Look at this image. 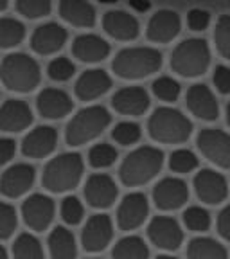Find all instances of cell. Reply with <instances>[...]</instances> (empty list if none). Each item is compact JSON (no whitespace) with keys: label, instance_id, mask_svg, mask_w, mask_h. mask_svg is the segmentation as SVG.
Wrapping results in <instances>:
<instances>
[{"label":"cell","instance_id":"obj_1","mask_svg":"<svg viewBox=\"0 0 230 259\" xmlns=\"http://www.w3.org/2000/svg\"><path fill=\"white\" fill-rule=\"evenodd\" d=\"M164 166V153L155 146H141L126 155L119 167V178L128 187H139L153 180Z\"/></svg>","mask_w":230,"mask_h":259},{"label":"cell","instance_id":"obj_2","mask_svg":"<svg viewBox=\"0 0 230 259\" xmlns=\"http://www.w3.org/2000/svg\"><path fill=\"white\" fill-rule=\"evenodd\" d=\"M85 173V164L79 153H61L45 164L41 186L49 193H67L79 186Z\"/></svg>","mask_w":230,"mask_h":259},{"label":"cell","instance_id":"obj_3","mask_svg":"<svg viewBox=\"0 0 230 259\" xmlns=\"http://www.w3.org/2000/svg\"><path fill=\"white\" fill-rule=\"evenodd\" d=\"M0 81L11 92L29 94L40 85V65L25 53H11L0 63Z\"/></svg>","mask_w":230,"mask_h":259},{"label":"cell","instance_id":"obj_4","mask_svg":"<svg viewBox=\"0 0 230 259\" xmlns=\"http://www.w3.org/2000/svg\"><path fill=\"white\" fill-rule=\"evenodd\" d=\"M162 67L160 51L153 47H128L115 54L112 70L122 79L135 81L153 76Z\"/></svg>","mask_w":230,"mask_h":259},{"label":"cell","instance_id":"obj_5","mask_svg":"<svg viewBox=\"0 0 230 259\" xmlns=\"http://www.w3.org/2000/svg\"><path fill=\"white\" fill-rule=\"evenodd\" d=\"M148 134L162 144H182L193 134V124L180 110L160 106L148 119Z\"/></svg>","mask_w":230,"mask_h":259},{"label":"cell","instance_id":"obj_6","mask_svg":"<svg viewBox=\"0 0 230 259\" xmlns=\"http://www.w3.org/2000/svg\"><path fill=\"white\" fill-rule=\"evenodd\" d=\"M110 121H112V115L105 106H86L70 119L69 126L65 130V141L72 148L86 144L99 137L108 128Z\"/></svg>","mask_w":230,"mask_h":259},{"label":"cell","instance_id":"obj_7","mask_svg":"<svg viewBox=\"0 0 230 259\" xmlns=\"http://www.w3.org/2000/svg\"><path fill=\"white\" fill-rule=\"evenodd\" d=\"M171 69L182 77H198L210 65V49L203 38H187L171 53Z\"/></svg>","mask_w":230,"mask_h":259},{"label":"cell","instance_id":"obj_8","mask_svg":"<svg viewBox=\"0 0 230 259\" xmlns=\"http://www.w3.org/2000/svg\"><path fill=\"white\" fill-rule=\"evenodd\" d=\"M196 146L214 166L230 169V134L219 128H205L198 134Z\"/></svg>","mask_w":230,"mask_h":259},{"label":"cell","instance_id":"obj_9","mask_svg":"<svg viewBox=\"0 0 230 259\" xmlns=\"http://www.w3.org/2000/svg\"><path fill=\"white\" fill-rule=\"evenodd\" d=\"M56 214L54 200L49 198L47 194H31L22 205V218L25 225L34 232H43L53 223Z\"/></svg>","mask_w":230,"mask_h":259},{"label":"cell","instance_id":"obj_10","mask_svg":"<svg viewBox=\"0 0 230 259\" xmlns=\"http://www.w3.org/2000/svg\"><path fill=\"white\" fill-rule=\"evenodd\" d=\"M148 238L160 250L174 252L182 247L183 231L180 223L171 216H155L148 225Z\"/></svg>","mask_w":230,"mask_h":259},{"label":"cell","instance_id":"obj_11","mask_svg":"<svg viewBox=\"0 0 230 259\" xmlns=\"http://www.w3.org/2000/svg\"><path fill=\"white\" fill-rule=\"evenodd\" d=\"M113 238V223L108 214H94L81 231V245L86 252H103Z\"/></svg>","mask_w":230,"mask_h":259},{"label":"cell","instance_id":"obj_12","mask_svg":"<svg viewBox=\"0 0 230 259\" xmlns=\"http://www.w3.org/2000/svg\"><path fill=\"white\" fill-rule=\"evenodd\" d=\"M85 200L88 202L90 207L94 209H108L117 200V184L113 182V178L105 173H94L86 178L85 187Z\"/></svg>","mask_w":230,"mask_h":259},{"label":"cell","instance_id":"obj_13","mask_svg":"<svg viewBox=\"0 0 230 259\" xmlns=\"http://www.w3.org/2000/svg\"><path fill=\"white\" fill-rule=\"evenodd\" d=\"M194 193L207 205H219L228 196V184L218 171L202 169L194 177Z\"/></svg>","mask_w":230,"mask_h":259},{"label":"cell","instance_id":"obj_14","mask_svg":"<svg viewBox=\"0 0 230 259\" xmlns=\"http://www.w3.org/2000/svg\"><path fill=\"white\" fill-rule=\"evenodd\" d=\"M150 214V202L144 193L126 194L117 207V225L122 231H135Z\"/></svg>","mask_w":230,"mask_h":259},{"label":"cell","instance_id":"obj_15","mask_svg":"<svg viewBox=\"0 0 230 259\" xmlns=\"http://www.w3.org/2000/svg\"><path fill=\"white\" fill-rule=\"evenodd\" d=\"M189 187L176 177H166L153 187V202L160 210H176L186 205Z\"/></svg>","mask_w":230,"mask_h":259},{"label":"cell","instance_id":"obj_16","mask_svg":"<svg viewBox=\"0 0 230 259\" xmlns=\"http://www.w3.org/2000/svg\"><path fill=\"white\" fill-rule=\"evenodd\" d=\"M186 105L189 112L200 121L212 122L219 117V105L216 101V96L203 83H196L187 90Z\"/></svg>","mask_w":230,"mask_h":259},{"label":"cell","instance_id":"obj_17","mask_svg":"<svg viewBox=\"0 0 230 259\" xmlns=\"http://www.w3.org/2000/svg\"><path fill=\"white\" fill-rule=\"evenodd\" d=\"M69 38V32L63 25L56 22H47L34 29L31 34V49L40 56H49L65 47Z\"/></svg>","mask_w":230,"mask_h":259},{"label":"cell","instance_id":"obj_18","mask_svg":"<svg viewBox=\"0 0 230 259\" xmlns=\"http://www.w3.org/2000/svg\"><path fill=\"white\" fill-rule=\"evenodd\" d=\"M36 178V171L31 164H15V166L8 167L0 177V193L8 196V198H20L22 194H25L34 184Z\"/></svg>","mask_w":230,"mask_h":259},{"label":"cell","instance_id":"obj_19","mask_svg":"<svg viewBox=\"0 0 230 259\" xmlns=\"http://www.w3.org/2000/svg\"><path fill=\"white\" fill-rule=\"evenodd\" d=\"M58 130L41 124L32 128L22 141V153L29 158H45L56 150Z\"/></svg>","mask_w":230,"mask_h":259},{"label":"cell","instance_id":"obj_20","mask_svg":"<svg viewBox=\"0 0 230 259\" xmlns=\"http://www.w3.org/2000/svg\"><path fill=\"white\" fill-rule=\"evenodd\" d=\"M182 22L180 16L171 9H160L148 22L146 36L153 44H169L180 34Z\"/></svg>","mask_w":230,"mask_h":259},{"label":"cell","instance_id":"obj_21","mask_svg":"<svg viewBox=\"0 0 230 259\" xmlns=\"http://www.w3.org/2000/svg\"><path fill=\"white\" fill-rule=\"evenodd\" d=\"M103 29L108 36L119 41H131L141 32V25H139L137 18L131 13L122 11V9L106 11L103 16Z\"/></svg>","mask_w":230,"mask_h":259},{"label":"cell","instance_id":"obj_22","mask_svg":"<svg viewBox=\"0 0 230 259\" xmlns=\"http://www.w3.org/2000/svg\"><path fill=\"white\" fill-rule=\"evenodd\" d=\"M36 108L43 119L58 121V119L67 117L74 108V103L70 96L61 89H43L38 94Z\"/></svg>","mask_w":230,"mask_h":259},{"label":"cell","instance_id":"obj_23","mask_svg":"<svg viewBox=\"0 0 230 259\" xmlns=\"http://www.w3.org/2000/svg\"><path fill=\"white\" fill-rule=\"evenodd\" d=\"M112 106L115 112L129 117L144 115L150 108V94L142 87H124L112 97Z\"/></svg>","mask_w":230,"mask_h":259},{"label":"cell","instance_id":"obj_24","mask_svg":"<svg viewBox=\"0 0 230 259\" xmlns=\"http://www.w3.org/2000/svg\"><path fill=\"white\" fill-rule=\"evenodd\" d=\"M32 122V110L22 99H8L0 106V130L6 134H20Z\"/></svg>","mask_w":230,"mask_h":259},{"label":"cell","instance_id":"obj_25","mask_svg":"<svg viewBox=\"0 0 230 259\" xmlns=\"http://www.w3.org/2000/svg\"><path fill=\"white\" fill-rule=\"evenodd\" d=\"M112 89V77L103 69H88L77 77L74 92L81 101H94Z\"/></svg>","mask_w":230,"mask_h":259},{"label":"cell","instance_id":"obj_26","mask_svg":"<svg viewBox=\"0 0 230 259\" xmlns=\"http://www.w3.org/2000/svg\"><path fill=\"white\" fill-rule=\"evenodd\" d=\"M72 54L83 63H99L110 54V44L97 34H81L72 41Z\"/></svg>","mask_w":230,"mask_h":259},{"label":"cell","instance_id":"obj_27","mask_svg":"<svg viewBox=\"0 0 230 259\" xmlns=\"http://www.w3.org/2000/svg\"><path fill=\"white\" fill-rule=\"evenodd\" d=\"M49 252L51 259H76L77 245L74 234L65 227H54V231L49 234Z\"/></svg>","mask_w":230,"mask_h":259},{"label":"cell","instance_id":"obj_28","mask_svg":"<svg viewBox=\"0 0 230 259\" xmlns=\"http://www.w3.org/2000/svg\"><path fill=\"white\" fill-rule=\"evenodd\" d=\"M60 16L74 27H92L96 24V9L88 2H61Z\"/></svg>","mask_w":230,"mask_h":259},{"label":"cell","instance_id":"obj_29","mask_svg":"<svg viewBox=\"0 0 230 259\" xmlns=\"http://www.w3.org/2000/svg\"><path fill=\"white\" fill-rule=\"evenodd\" d=\"M187 259H228V252L212 238H196L187 247Z\"/></svg>","mask_w":230,"mask_h":259},{"label":"cell","instance_id":"obj_30","mask_svg":"<svg viewBox=\"0 0 230 259\" xmlns=\"http://www.w3.org/2000/svg\"><path fill=\"white\" fill-rule=\"evenodd\" d=\"M113 259H150V248L139 236H126L119 239L112 250Z\"/></svg>","mask_w":230,"mask_h":259},{"label":"cell","instance_id":"obj_31","mask_svg":"<svg viewBox=\"0 0 230 259\" xmlns=\"http://www.w3.org/2000/svg\"><path fill=\"white\" fill-rule=\"evenodd\" d=\"M25 38V25L11 16L0 18V49H13Z\"/></svg>","mask_w":230,"mask_h":259},{"label":"cell","instance_id":"obj_32","mask_svg":"<svg viewBox=\"0 0 230 259\" xmlns=\"http://www.w3.org/2000/svg\"><path fill=\"white\" fill-rule=\"evenodd\" d=\"M13 259H45L41 243L29 232H22L13 243Z\"/></svg>","mask_w":230,"mask_h":259},{"label":"cell","instance_id":"obj_33","mask_svg":"<svg viewBox=\"0 0 230 259\" xmlns=\"http://www.w3.org/2000/svg\"><path fill=\"white\" fill-rule=\"evenodd\" d=\"M119 153L117 150L113 148L112 144H106V142H101V144H96L90 148L88 151V164L96 169H105V167H110L115 164Z\"/></svg>","mask_w":230,"mask_h":259},{"label":"cell","instance_id":"obj_34","mask_svg":"<svg viewBox=\"0 0 230 259\" xmlns=\"http://www.w3.org/2000/svg\"><path fill=\"white\" fill-rule=\"evenodd\" d=\"M155 96L160 99V101H166V103H174L182 92V87L178 83L176 79L169 76H160L153 81V87H151Z\"/></svg>","mask_w":230,"mask_h":259},{"label":"cell","instance_id":"obj_35","mask_svg":"<svg viewBox=\"0 0 230 259\" xmlns=\"http://www.w3.org/2000/svg\"><path fill=\"white\" fill-rule=\"evenodd\" d=\"M214 45L219 56L230 61V15L219 16L216 22Z\"/></svg>","mask_w":230,"mask_h":259},{"label":"cell","instance_id":"obj_36","mask_svg":"<svg viewBox=\"0 0 230 259\" xmlns=\"http://www.w3.org/2000/svg\"><path fill=\"white\" fill-rule=\"evenodd\" d=\"M142 130L137 122L122 121L112 130V139L121 146H133L141 141Z\"/></svg>","mask_w":230,"mask_h":259},{"label":"cell","instance_id":"obj_37","mask_svg":"<svg viewBox=\"0 0 230 259\" xmlns=\"http://www.w3.org/2000/svg\"><path fill=\"white\" fill-rule=\"evenodd\" d=\"M16 11L24 18L36 20V18H45L53 11V4L47 0H18L16 2Z\"/></svg>","mask_w":230,"mask_h":259},{"label":"cell","instance_id":"obj_38","mask_svg":"<svg viewBox=\"0 0 230 259\" xmlns=\"http://www.w3.org/2000/svg\"><path fill=\"white\" fill-rule=\"evenodd\" d=\"M198 167V157L191 150L180 148L169 155V169L174 173H191Z\"/></svg>","mask_w":230,"mask_h":259},{"label":"cell","instance_id":"obj_39","mask_svg":"<svg viewBox=\"0 0 230 259\" xmlns=\"http://www.w3.org/2000/svg\"><path fill=\"white\" fill-rule=\"evenodd\" d=\"M183 223L189 231L193 232H205L210 227V214L209 210L203 209L200 205H193L189 209H186L183 212Z\"/></svg>","mask_w":230,"mask_h":259},{"label":"cell","instance_id":"obj_40","mask_svg":"<svg viewBox=\"0 0 230 259\" xmlns=\"http://www.w3.org/2000/svg\"><path fill=\"white\" fill-rule=\"evenodd\" d=\"M47 74H49V77L53 81H56V83H63V81H69L70 77L76 74V65L65 56L54 58V60L49 63Z\"/></svg>","mask_w":230,"mask_h":259},{"label":"cell","instance_id":"obj_41","mask_svg":"<svg viewBox=\"0 0 230 259\" xmlns=\"http://www.w3.org/2000/svg\"><path fill=\"white\" fill-rule=\"evenodd\" d=\"M61 218L67 225H77L85 216V207L77 196H67L60 207Z\"/></svg>","mask_w":230,"mask_h":259},{"label":"cell","instance_id":"obj_42","mask_svg":"<svg viewBox=\"0 0 230 259\" xmlns=\"http://www.w3.org/2000/svg\"><path fill=\"white\" fill-rule=\"evenodd\" d=\"M18 216L11 203L0 202V239H8L15 234Z\"/></svg>","mask_w":230,"mask_h":259},{"label":"cell","instance_id":"obj_43","mask_svg":"<svg viewBox=\"0 0 230 259\" xmlns=\"http://www.w3.org/2000/svg\"><path fill=\"white\" fill-rule=\"evenodd\" d=\"M210 24V13L205 9H191L187 13V25H189L191 31L194 32H202L209 27Z\"/></svg>","mask_w":230,"mask_h":259},{"label":"cell","instance_id":"obj_44","mask_svg":"<svg viewBox=\"0 0 230 259\" xmlns=\"http://www.w3.org/2000/svg\"><path fill=\"white\" fill-rule=\"evenodd\" d=\"M214 87L218 89L219 94H230V69L225 65H218L214 69Z\"/></svg>","mask_w":230,"mask_h":259},{"label":"cell","instance_id":"obj_45","mask_svg":"<svg viewBox=\"0 0 230 259\" xmlns=\"http://www.w3.org/2000/svg\"><path fill=\"white\" fill-rule=\"evenodd\" d=\"M15 153H16V142L8 137L0 139V166H6L8 162H11Z\"/></svg>","mask_w":230,"mask_h":259},{"label":"cell","instance_id":"obj_46","mask_svg":"<svg viewBox=\"0 0 230 259\" xmlns=\"http://www.w3.org/2000/svg\"><path fill=\"white\" fill-rule=\"evenodd\" d=\"M218 232L225 241H230V203L218 214Z\"/></svg>","mask_w":230,"mask_h":259},{"label":"cell","instance_id":"obj_47","mask_svg":"<svg viewBox=\"0 0 230 259\" xmlns=\"http://www.w3.org/2000/svg\"><path fill=\"white\" fill-rule=\"evenodd\" d=\"M131 8L137 9L139 13H144V11H148V9L151 8V4H150V2H142V0H137V2H131Z\"/></svg>","mask_w":230,"mask_h":259},{"label":"cell","instance_id":"obj_48","mask_svg":"<svg viewBox=\"0 0 230 259\" xmlns=\"http://www.w3.org/2000/svg\"><path fill=\"white\" fill-rule=\"evenodd\" d=\"M0 259H9L8 257V252H6V248L0 245Z\"/></svg>","mask_w":230,"mask_h":259},{"label":"cell","instance_id":"obj_49","mask_svg":"<svg viewBox=\"0 0 230 259\" xmlns=\"http://www.w3.org/2000/svg\"><path fill=\"white\" fill-rule=\"evenodd\" d=\"M155 259H178V257H174V255H167V254H162V255H157Z\"/></svg>","mask_w":230,"mask_h":259},{"label":"cell","instance_id":"obj_50","mask_svg":"<svg viewBox=\"0 0 230 259\" xmlns=\"http://www.w3.org/2000/svg\"><path fill=\"white\" fill-rule=\"evenodd\" d=\"M4 9H8V2H4V0H0V13L4 11Z\"/></svg>","mask_w":230,"mask_h":259},{"label":"cell","instance_id":"obj_51","mask_svg":"<svg viewBox=\"0 0 230 259\" xmlns=\"http://www.w3.org/2000/svg\"><path fill=\"white\" fill-rule=\"evenodd\" d=\"M226 122H228V126H230V103H228V106H226Z\"/></svg>","mask_w":230,"mask_h":259},{"label":"cell","instance_id":"obj_52","mask_svg":"<svg viewBox=\"0 0 230 259\" xmlns=\"http://www.w3.org/2000/svg\"><path fill=\"white\" fill-rule=\"evenodd\" d=\"M90 259H101V257H90Z\"/></svg>","mask_w":230,"mask_h":259}]
</instances>
